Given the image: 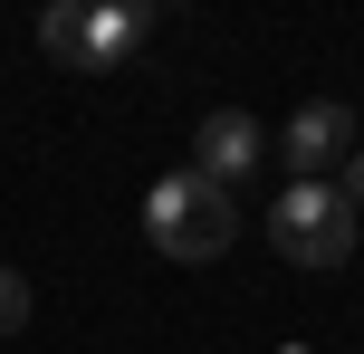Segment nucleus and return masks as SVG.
Instances as JSON below:
<instances>
[{
	"label": "nucleus",
	"instance_id": "1",
	"mask_svg": "<svg viewBox=\"0 0 364 354\" xmlns=\"http://www.w3.org/2000/svg\"><path fill=\"white\" fill-rule=\"evenodd\" d=\"M144 230H154V249H164V259L201 268V259H220V249L240 240V192L201 182L192 163H182V172H154V192H144Z\"/></svg>",
	"mask_w": 364,
	"mask_h": 354
},
{
	"label": "nucleus",
	"instance_id": "2",
	"mask_svg": "<svg viewBox=\"0 0 364 354\" xmlns=\"http://www.w3.org/2000/svg\"><path fill=\"white\" fill-rule=\"evenodd\" d=\"M355 230H364V221L346 211L336 182H288L278 211H269V240H278L288 268H346V259H355Z\"/></svg>",
	"mask_w": 364,
	"mask_h": 354
},
{
	"label": "nucleus",
	"instance_id": "3",
	"mask_svg": "<svg viewBox=\"0 0 364 354\" xmlns=\"http://www.w3.org/2000/svg\"><path fill=\"white\" fill-rule=\"evenodd\" d=\"M346 153H355V115L336 106V96H307V106L288 115V134H278V163H288L297 182H336Z\"/></svg>",
	"mask_w": 364,
	"mask_h": 354
},
{
	"label": "nucleus",
	"instance_id": "4",
	"mask_svg": "<svg viewBox=\"0 0 364 354\" xmlns=\"http://www.w3.org/2000/svg\"><path fill=\"white\" fill-rule=\"evenodd\" d=\"M259 153H269V144H259V125H250L240 106H220V115H201V125H192V172H201V182H220V192L250 182Z\"/></svg>",
	"mask_w": 364,
	"mask_h": 354
},
{
	"label": "nucleus",
	"instance_id": "5",
	"mask_svg": "<svg viewBox=\"0 0 364 354\" xmlns=\"http://www.w3.org/2000/svg\"><path fill=\"white\" fill-rule=\"evenodd\" d=\"M144 29H154L144 10H96V0H87V77H96V67H125Z\"/></svg>",
	"mask_w": 364,
	"mask_h": 354
},
{
	"label": "nucleus",
	"instance_id": "6",
	"mask_svg": "<svg viewBox=\"0 0 364 354\" xmlns=\"http://www.w3.org/2000/svg\"><path fill=\"white\" fill-rule=\"evenodd\" d=\"M38 48H48V67H77V77H87V0H58V10L38 19Z\"/></svg>",
	"mask_w": 364,
	"mask_h": 354
},
{
	"label": "nucleus",
	"instance_id": "7",
	"mask_svg": "<svg viewBox=\"0 0 364 354\" xmlns=\"http://www.w3.org/2000/svg\"><path fill=\"white\" fill-rule=\"evenodd\" d=\"M29 278H19V268H0V336H19V326H29Z\"/></svg>",
	"mask_w": 364,
	"mask_h": 354
},
{
	"label": "nucleus",
	"instance_id": "8",
	"mask_svg": "<svg viewBox=\"0 0 364 354\" xmlns=\"http://www.w3.org/2000/svg\"><path fill=\"white\" fill-rule=\"evenodd\" d=\"M336 192H346V211H355V221H364V144L346 153V163H336Z\"/></svg>",
	"mask_w": 364,
	"mask_h": 354
},
{
	"label": "nucleus",
	"instance_id": "9",
	"mask_svg": "<svg viewBox=\"0 0 364 354\" xmlns=\"http://www.w3.org/2000/svg\"><path fill=\"white\" fill-rule=\"evenodd\" d=\"M288 354H307V345H288Z\"/></svg>",
	"mask_w": 364,
	"mask_h": 354
}]
</instances>
